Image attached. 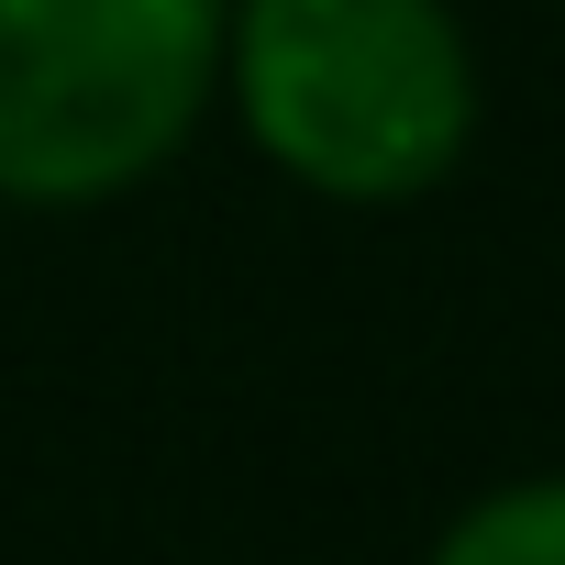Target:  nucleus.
<instances>
[{
	"label": "nucleus",
	"instance_id": "nucleus-1",
	"mask_svg": "<svg viewBox=\"0 0 565 565\" xmlns=\"http://www.w3.org/2000/svg\"><path fill=\"white\" fill-rule=\"evenodd\" d=\"M222 89L277 178L355 211L444 189L477 134L455 0H233Z\"/></svg>",
	"mask_w": 565,
	"mask_h": 565
},
{
	"label": "nucleus",
	"instance_id": "nucleus-2",
	"mask_svg": "<svg viewBox=\"0 0 565 565\" xmlns=\"http://www.w3.org/2000/svg\"><path fill=\"white\" fill-rule=\"evenodd\" d=\"M222 23L233 0H0V200L145 189L222 89Z\"/></svg>",
	"mask_w": 565,
	"mask_h": 565
},
{
	"label": "nucleus",
	"instance_id": "nucleus-3",
	"mask_svg": "<svg viewBox=\"0 0 565 565\" xmlns=\"http://www.w3.org/2000/svg\"><path fill=\"white\" fill-rule=\"evenodd\" d=\"M433 565H565V477H510L466 499L433 543Z\"/></svg>",
	"mask_w": 565,
	"mask_h": 565
}]
</instances>
